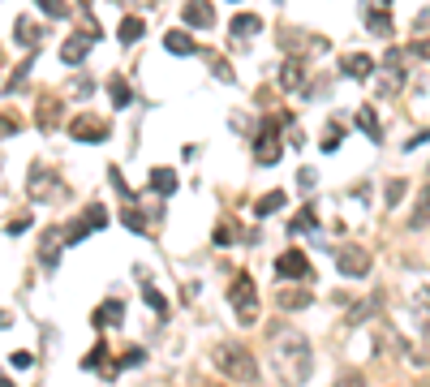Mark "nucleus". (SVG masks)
Instances as JSON below:
<instances>
[{"label": "nucleus", "mask_w": 430, "mask_h": 387, "mask_svg": "<svg viewBox=\"0 0 430 387\" xmlns=\"http://www.w3.org/2000/svg\"><path fill=\"white\" fill-rule=\"evenodd\" d=\"M276 370L284 383H306L310 379V344L297 331H276Z\"/></svg>", "instance_id": "1"}, {"label": "nucleus", "mask_w": 430, "mask_h": 387, "mask_svg": "<svg viewBox=\"0 0 430 387\" xmlns=\"http://www.w3.org/2000/svg\"><path fill=\"white\" fill-rule=\"evenodd\" d=\"M215 366H219V375H228L237 383H259V362H254V353L241 349V344H215Z\"/></svg>", "instance_id": "2"}, {"label": "nucleus", "mask_w": 430, "mask_h": 387, "mask_svg": "<svg viewBox=\"0 0 430 387\" xmlns=\"http://www.w3.org/2000/svg\"><path fill=\"white\" fill-rule=\"evenodd\" d=\"M284 125H293L284 112H276V117H267L263 121V129H259V138H254V159L259 164H276L280 159V151H284V142H280V129Z\"/></svg>", "instance_id": "3"}, {"label": "nucleus", "mask_w": 430, "mask_h": 387, "mask_svg": "<svg viewBox=\"0 0 430 387\" xmlns=\"http://www.w3.org/2000/svg\"><path fill=\"white\" fill-rule=\"evenodd\" d=\"M228 301H232V310H237V318H241V322H254V318H259V288H254V280L246 276V271L232 280Z\"/></svg>", "instance_id": "4"}, {"label": "nucleus", "mask_w": 430, "mask_h": 387, "mask_svg": "<svg viewBox=\"0 0 430 387\" xmlns=\"http://www.w3.org/2000/svg\"><path fill=\"white\" fill-rule=\"evenodd\" d=\"M336 267H340V276L361 280V276H370V254H366L361 246H344V250L336 254Z\"/></svg>", "instance_id": "5"}, {"label": "nucleus", "mask_w": 430, "mask_h": 387, "mask_svg": "<svg viewBox=\"0 0 430 387\" xmlns=\"http://www.w3.org/2000/svg\"><path fill=\"white\" fill-rule=\"evenodd\" d=\"M276 276H280V280H306V276H310V258L301 254V250L280 254V258H276Z\"/></svg>", "instance_id": "6"}, {"label": "nucleus", "mask_w": 430, "mask_h": 387, "mask_svg": "<svg viewBox=\"0 0 430 387\" xmlns=\"http://www.w3.org/2000/svg\"><path fill=\"white\" fill-rule=\"evenodd\" d=\"M69 138L73 142H104L108 138V125L104 121H91V117H73L69 121Z\"/></svg>", "instance_id": "7"}, {"label": "nucleus", "mask_w": 430, "mask_h": 387, "mask_svg": "<svg viewBox=\"0 0 430 387\" xmlns=\"http://www.w3.org/2000/svg\"><path fill=\"white\" fill-rule=\"evenodd\" d=\"M91 322H95V327H117V322H125V301L121 297H108L104 305H95Z\"/></svg>", "instance_id": "8"}, {"label": "nucleus", "mask_w": 430, "mask_h": 387, "mask_svg": "<svg viewBox=\"0 0 430 387\" xmlns=\"http://www.w3.org/2000/svg\"><path fill=\"white\" fill-rule=\"evenodd\" d=\"M185 26L211 30V26H215V9H211V0H189V5H185Z\"/></svg>", "instance_id": "9"}, {"label": "nucleus", "mask_w": 430, "mask_h": 387, "mask_svg": "<svg viewBox=\"0 0 430 387\" xmlns=\"http://www.w3.org/2000/svg\"><path fill=\"white\" fill-rule=\"evenodd\" d=\"M340 69H344V78H353V82H366V78L374 73V60L366 56V52H348L340 60Z\"/></svg>", "instance_id": "10"}, {"label": "nucleus", "mask_w": 430, "mask_h": 387, "mask_svg": "<svg viewBox=\"0 0 430 387\" xmlns=\"http://www.w3.org/2000/svg\"><path fill=\"white\" fill-rule=\"evenodd\" d=\"M86 52H91V35H69L65 47H60V60H65V64H82Z\"/></svg>", "instance_id": "11"}, {"label": "nucleus", "mask_w": 430, "mask_h": 387, "mask_svg": "<svg viewBox=\"0 0 430 387\" xmlns=\"http://www.w3.org/2000/svg\"><path fill=\"white\" fill-rule=\"evenodd\" d=\"M138 280H142V301H147L155 314H168V301H164V293H159V288L147 280V267H138Z\"/></svg>", "instance_id": "12"}, {"label": "nucleus", "mask_w": 430, "mask_h": 387, "mask_svg": "<svg viewBox=\"0 0 430 387\" xmlns=\"http://www.w3.org/2000/svg\"><path fill=\"white\" fill-rule=\"evenodd\" d=\"M164 47H168L172 56H194V52H198V43L189 39L185 30H168V35H164Z\"/></svg>", "instance_id": "13"}, {"label": "nucleus", "mask_w": 430, "mask_h": 387, "mask_svg": "<svg viewBox=\"0 0 430 387\" xmlns=\"http://www.w3.org/2000/svg\"><path fill=\"white\" fill-rule=\"evenodd\" d=\"M301 82H306V64H301V60H284L280 86H284V91H301Z\"/></svg>", "instance_id": "14"}, {"label": "nucleus", "mask_w": 430, "mask_h": 387, "mask_svg": "<svg viewBox=\"0 0 430 387\" xmlns=\"http://www.w3.org/2000/svg\"><path fill=\"white\" fill-rule=\"evenodd\" d=\"M284 202H289V194H284V189H272V194H263V198L254 202V215H259V220H267V215H276Z\"/></svg>", "instance_id": "15"}, {"label": "nucleus", "mask_w": 430, "mask_h": 387, "mask_svg": "<svg viewBox=\"0 0 430 387\" xmlns=\"http://www.w3.org/2000/svg\"><path fill=\"white\" fill-rule=\"evenodd\" d=\"M259 30H263L259 13H237V18H232V35L237 39H250V35H259Z\"/></svg>", "instance_id": "16"}, {"label": "nucleus", "mask_w": 430, "mask_h": 387, "mask_svg": "<svg viewBox=\"0 0 430 387\" xmlns=\"http://www.w3.org/2000/svg\"><path fill=\"white\" fill-rule=\"evenodd\" d=\"M387 5L392 0H374V9H370V18H366V26L374 30V35H387L392 30V18H387Z\"/></svg>", "instance_id": "17"}, {"label": "nucleus", "mask_w": 430, "mask_h": 387, "mask_svg": "<svg viewBox=\"0 0 430 387\" xmlns=\"http://www.w3.org/2000/svg\"><path fill=\"white\" fill-rule=\"evenodd\" d=\"M357 129H366V138H370V142H383V125H379L374 108H357Z\"/></svg>", "instance_id": "18"}, {"label": "nucleus", "mask_w": 430, "mask_h": 387, "mask_svg": "<svg viewBox=\"0 0 430 387\" xmlns=\"http://www.w3.org/2000/svg\"><path fill=\"white\" fill-rule=\"evenodd\" d=\"M151 189L159 194V198H168V194L177 189V172L172 168H151Z\"/></svg>", "instance_id": "19"}, {"label": "nucleus", "mask_w": 430, "mask_h": 387, "mask_svg": "<svg viewBox=\"0 0 430 387\" xmlns=\"http://www.w3.org/2000/svg\"><path fill=\"white\" fill-rule=\"evenodd\" d=\"M430 224V185L422 189V198H418V207H413V215H409V228H426Z\"/></svg>", "instance_id": "20"}, {"label": "nucleus", "mask_w": 430, "mask_h": 387, "mask_svg": "<svg viewBox=\"0 0 430 387\" xmlns=\"http://www.w3.org/2000/svg\"><path fill=\"white\" fill-rule=\"evenodd\" d=\"M117 35H121V43H138L142 35H147V22H142V18H125Z\"/></svg>", "instance_id": "21"}, {"label": "nucleus", "mask_w": 430, "mask_h": 387, "mask_svg": "<svg viewBox=\"0 0 430 387\" xmlns=\"http://www.w3.org/2000/svg\"><path fill=\"white\" fill-rule=\"evenodd\" d=\"M318 220H314V207H301V211L289 220V233H314Z\"/></svg>", "instance_id": "22"}, {"label": "nucleus", "mask_w": 430, "mask_h": 387, "mask_svg": "<svg viewBox=\"0 0 430 387\" xmlns=\"http://www.w3.org/2000/svg\"><path fill=\"white\" fill-rule=\"evenodd\" d=\"M108 95H112V104H117V108L134 104V86L125 82V78H112V82H108Z\"/></svg>", "instance_id": "23"}, {"label": "nucleus", "mask_w": 430, "mask_h": 387, "mask_svg": "<svg viewBox=\"0 0 430 387\" xmlns=\"http://www.w3.org/2000/svg\"><path fill=\"white\" fill-rule=\"evenodd\" d=\"M13 35H18V43H22V47H35V43H39V26L30 22V18H18V26H13Z\"/></svg>", "instance_id": "24"}, {"label": "nucleus", "mask_w": 430, "mask_h": 387, "mask_svg": "<svg viewBox=\"0 0 430 387\" xmlns=\"http://www.w3.org/2000/svg\"><path fill=\"white\" fill-rule=\"evenodd\" d=\"M413 310H418V318H422V327L430 331V288L422 284L418 293H413Z\"/></svg>", "instance_id": "25"}, {"label": "nucleus", "mask_w": 430, "mask_h": 387, "mask_svg": "<svg viewBox=\"0 0 430 387\" xmlns=\"http://www.w3.org/2000/svg\"><path fill=\"white\" fill-rule=\"evenodd\" d=\"M280 305H284V310H306V305H310V293H306V288H297V293H289V288H284V293H280Z\"/></svg>", "instance_id": "26"}, {"label": "nucleus", "mask_w": 430, "mask_h": 387, "mask_svg": "<svg viewBox=\"0 0 430 387\" xmlns=\"http://www.w3.org/2000/svg\"><path fill=\"white\" fill-rule=\"evenodd\" d=\"M39 263H43V267H56V263H60V254H56V237H52V233H47V237H43V246H39Z\"/></svg>", "instance_id": "27"}, {"label": "nucleus", "mask_w": 430, "mask_h": 387, "mask_svg": "<svg viewBox=\"0 0 430 387\" xmlns=\"http://www.w3.org/2000/svg\"><path fill=\"white\" fill-rule=\"evenodd\" d=\"M82 220H86V228H91V233H95V228H108V211H104V207H99V202H91Z\"/></svg>", "instance_id": "28"}, {"label": "nucleus", "mask_w": 430, "mask_h": 387, "mask_svg": "<svg viewBox=\"0 0 430 387\" xmlns=\"http://www.w3.org/2000/svg\"><path fill=\"white\" fill-rule=\"evenodd\" d=\"M104 362H108V344H95L86 357H82V370H99Z\"/></svg>", "instance_id": "29"}, {"label": "nucleus", "mask_w": 430, "mask_h": 387, "mask_svg": "<svg viewBox=\"0 0 430 387\" xmlns=\"http://www.w3.org/2000/svg\"><path fill=\"white\" fill-rule=\"evenodd\" d=\"M340 142H344V129L340 125H327L323 129V151H340Z\"/></svg>", "instance_id": "30"}, {"label": "nucleus", "mask_w": 430, "mask_h": 387, "mask_svg": "<svg viewBox=\"0 0 430 387\" xmlns=\"http://www.w3.org/2000/svg\"><path fill=\"white\" fill-rule=\"evenodd\" d=\"M39 9L47 13L52 22H60V18H69V9H65V0H39Z\"/></svg>", "instance_id": "31"}, {"label": "nucleus", "mask_w": 430, "mask_h": 387, "mask_svg": "<svg viewBox=\"0 0 430 387\" xmlns=\"http://www.w3.org/2000/svg\"><path fill=\"white\" fill-rule=\"evenodd\" d=\"M405 194H409V181H387V207H396V202H405Z\"/></svg>", "instance_id": "32"}, {"label": "nucleus", "mask_w": 430, "mask_h": 387, "mask_svg": "<svg viewBox=\"0 0 430 387\" xmlns=\"http://www.w3.org/2000/svg\"><path fill=\"white\" fill-rule=\"evenodd\" d=\"M56 112H60L56 99H43V104H39V125H43V129H47V125H56Z\"/></svg>", "instance_id": "33"}, {"label": "nucleus", "mask_w": 430, "mask_h": 387, "mask_svg": "<svg viewBox=\"0 0 430 387\" xmlns=\"http://www.w3.org/2000/svg\"><path fill=\"white\" fill-rule=\"evenodd\" d=\"M121 220H125V228H130V233H147V215L134 211V207H130V211H125Z\"/></svg>", "instance_id": "34"}, {"label": "nucleus", "mask_w": 430, "mask_h": 387, "mask_svg": "<svg viewBox=\"0 0 430 387\" xmlns=\"http://www.w3.org/2000/svg\"><path fill=\"white\" fill-rule=\"evenodd\" d=\"M211 241H215V246H232V241H237V228H232V224H215Z\"/></svg>", "instance_id": "35"}, {"label": "nucleus", "mask_w": 430, "mask_h": 387, "mask_svg": "<svg viewBox=\"0 0 430 387\" xmlns=\"http://www.w3.org/2000/svg\"><path fill=\"white\" fill-rule=\"evenodd\" d=\"M379 310V297H370V301H361V305H353V314H348V322H361V318H370Z\"/></svg>", "instance_id": "36"}, {"label": "nucleus", "mask_w": 430, "mask_h": 387, "mask_svg": "<svg viewBox=\"0 0 430 387\" xmlns=\"http://www.w3.org/2000/svg\"><path fill=\"white\" fill-rule=\"evenodd\" d=\"M22 129V121L13 117V112H0V138H9V134H18Z\"/></svg>", "instance_id": "37"}, {"label": "nucleus", "mask_w": 430, "mask_h": 387, "mask_svg": "<svg viewBox=\"0 0 430 387\" xmlns=\"http://www.w3.org/2000/svg\"><path fill=\"white\" fill-rule=\"evenodd\" d=\"M91 228H86V220H77V224H69V228H65V241H69V246H77V241H82Z\"/></svg>", "instance_id": "38"}, {"label": "nucleus", "mask_w": 430, "mask_h": 387, "mask_svg": "<svg viewBox=\"0 0 430 387\" xmlns=\"http://www.w3.org/2000/svg\"><path fill=\"white\" fill-rule=\"evenodd\" d=\"M9 366L13 370H30V366H35V357H30L26 349H18V353H9Z\"/></svg>", "instance_id": "39"}, {"label": "nucleus", "mask_w": 430, "mask_h": 387, "mask_svg": "<svg viewBox=\"0 0 430 387\" xmlns=\"http://www.w3.org/2000/svg\"><path fill=\"white\" fill-rule=\"evenodd\" d=\"M26 228H30V215H18V220H9V224H5V233H9V237H18V233H26Z\"/></svg>", "instance_id": "40"}, {"label": "nucleus", "mask_w": 430, "mask_h": 387, "mask_svg": "<svg viewBox=\"0 0 430 387\" xmlns=\"http://www.w3.org/2000/svg\"><path fill=\"white\" fill-rule=\"evenodd\" d=\"M336 387H366V379L357 375V370H348V375H340V379H336Z\"/></svg>", "instance_id": "41"}, {"label": "nucleus", "mask_w": 430, "mask_h": 387, "mask_svg": "<svg viewBox=\"0 0 430 387\" xmlns=\"http://www.w3.org/2000/svg\"><path fill=\"white\" fill-rule=\"evenodd\" d=\"M142 362H147V353H142V349H130V353L121 357V370H125V366H142Z\"/></svg>", "instance_id": "42"}, {"label": "nucleus", "mask_w": 430, "mask_h": 387, "mask_svg": "<svg viewBox=\"0 0 430 387\" xmlns=\"http://www.w3.org/2000/svg\"><path fill=\"white\" fill-rule=\"evenodd\" d=\"M314 181H318L314 168H301V172H297V189H314Z\"/></svg>", "instance_id": "43"}, {"label": "nucleus", "mask_w": 430, "mask_h": 387, "mask_svg": "<svg viewBox=\"0 0 430 387\" xmlns=\"http://www.w3.org/2000/svg\"><path fill=\"white\" fill-rule=\"evenodd\" d=\"M215 78H224V82H232V64H224V60H215Z\"/></svg>", "instance_id": "44"}, {"label": "nucleus", "mask_w": 430, "mask_h": 387, "mask_svg": "<svg viewBox=\"0 0 430 387\" xmlns=\"http://www.w3.org/2000/svg\"><path fill=\"white\" fill-rule=\"evenodd\" d=\"M409 52H418V56H430V39H413Z\"/></svg>", "instance_id": "45"}, {"label": "nucleus", "mask_w": 430, "mask_h": 387, "mask_svg": "<svg viewBox=\"0 0 430 387\" xmlns=\"http://www.w3.org/2000/svg\"><path fill=\"white\" fill-rule=\"evenodd\" d=\"M9 322H13V318H9L5 310H0V331H5V327H9Z\"/></svg>", "instance_id": "46"}, {"label": "nucleus", "mask_w": 430, "mask_h": 387, "mask_svg": "<svg viewBox=\"0 0 430 387\" xmlns=\"http://www.w3.org/2000/svg\"><path fill=\"white\" fill-rule=\"evenodd\" d=\"M0 387H13V383H9V375H0Z\"/></svg>", "instance_id": "47"}, {"label": "nucleus", "mask_w": 430, "mask_h": 387, "mask_svg": "<svg viewBox=\"0 0 430 387\" xmlns=\"http://www.w3.org/2000/svg\"><path fill=\"white\" fill-rule=\"evenodd\" d=\"M77 5H91V0H77Z\"/></svg>", "instance_id": "48"}]
</instances>
